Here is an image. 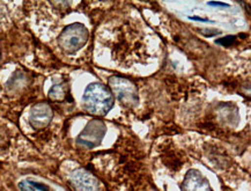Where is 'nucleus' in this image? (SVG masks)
Returning <instances> with one entry per match:
<instances>
[{"mask_svg": "<svg viewBox=\"0 0 251 191\" xmlns=\"http://www.w3.org/2000/svg\"><path fill=\"white\" fill-rule=\"evenodd\" d=\"M82 105L86 111L96 116H105L115 105L111 90L101 82H92L87 86L82 96Z\"/></svg>", "mask_w": 251, "mask_h": 191, "instance_id": "1", "label": "nucleus"}, {"mask_svg": "<svg viewBox=\"0 0 251 191\" xmlns=\"http://www.w3.org/2000/svg\"><path fill=\"white\" fill-rule=\"evenodd\" d=\"M109 89L111 90L114 98L125 108H136L139 103L138 88L130 79L120 76L109 78Z\"/></svg>", "mask_w": 251, "mask_h": 191, "instance_id": "2", "label": "nucleus"}, {"mask_svg": "<svg viewBox=\"0 0 251 191\" xmlns=\"http://www.w3.org/2000/svg\"><path fill=\"white\" fill-rule=\"evenodd\" d=\"M89 37L88 29L82 24L75 22V24L69 25L63 29L58 37V45L64 53L75 54L82 47H85Z\"/></svg>", "mask_w": 251, "mask_h": 191, "instance_id": "3", "label": "nucleus"}, {"mask_svg": "<svg viewBox=\"0 0 251 191\" xmlns=\"http://www.w3.org/2000/svg\"><path fill=\"white\" fill-rule=\"evenodd\" d=\"M105 134H107V125L104 124V122L94 118L87 123L85 129L80 132L78 138H76V145L80 147L92 150V148L98 147L101 144Z\"/></svg>", "mask_w": 251, "mask_h": 191, "instance_id": "4", "label": "nucleus"}, {"mask_svg": "<svg viewBox=\"0 0 251 191\" xmlns=\"http://www.w3.org/2000/svg\"><path fill=\"white\" fill-rule=\"evenodd\" d=\"M53 118V110L47 102H38L33 106L29 114V124L34 130H42L50 124Z\"/></svg>", "mask_w": 251, "mask_h": 191, "instance_id": "5", "label": "nucleus"}, {"mask_svg": "<svg viewBox=\"0 0 251 191\" xmlns=\"http://www.w3.org/2000/svg\"><path fill=\"white\" fill-rule=\"evenodd\" d=\"M70 182L75 191H99V181L85 168H78L72 171Z\"/></svg>", "mask_w": 251, "mask_h": 191, "instance_id": "6", "label": "nucleus"}, {"mask_svg": "<svg viewBox=\"0 0 251 191\" xmlns=\"http://www.w3.org/2000/svg\"><path fill=\"white\" fill-rule=\"evenodd\" d=\"M181 191H213L210 181L197 169H190L181 184Z\"/></svg>", "mask_w": 251, "mask_h": 191, "instance_id": "7", "label": "nucleus"}, {"mask_svg": "<svg viewBox=\"0 0 251 191\" xmlns=\"http://www.w3.org/2000/svg\"><path fill=\"white\" fill-rule=\"evenodd\" d=\"M27 83V77L25 73L17 72L12 76L7 82V89L9 92H17V90L24 88Z\"/></svg>", "mask_w": 251, "mask_h": 191, "instance_id": "8", "label": "nucleus"}, {"mask_svg": "<svg viewBox=\"0 0 251 191\" xmlns=\"http://www.w3.org/2000/svg\"><path fill=\"white\" fill-rule=\"evenodd\" d=\"M66 96V88L64 83L53 85L49 90V99L51 101H63Z\"/></svg>", "mask_w": 251, "mask_h": 191, "instance_id": "9", "label": "nucleus"}, {"mask_svg": "<svg viewBox=\"0 0 251 191\" xmlns=\"http://www.w3.org/2000/svg\"><path fill=\"white\" fill-rule=\"evenodd\" d=\"M19 189L20 191H35V190H40V191H50L49 188L42 183H37L35 181H30V180H25L21 181L19 183Z\"/></svg>", "mask_w": 251, "mask_h": 191, "instance_id": "10", "label": "nucleus"}, {"mask_svg": "<svg viewBox=\"0 0 251 191\" xmlns=\"http://www.w3.org/2000/svg\"><path fill=\"white\" fill-rule=\"evenodd\" d=\"M235 41H236V36H225L223 38H219L215 42H217V44H220L223 45V47H230V45H233L235 43Z\"/></svg>", "mask_w": 251, "mask_h": 191, "instance_id": "11", "label": "nucleus"}, {"mask_svg": "<svg viewBox=\"0 0 251 191\" xmlns=\"http://www.w3.org/2000/svg\"><path fill=\"white\" fill-rule=\"evenodd\" d=\"M208 5L210 6H221V7H228V4H225V2H219V1H212V2H208Z\"/></svg>", "mask_w": 251, "mask_h": 191, "instance_id": "12", "label": "nucleus"}, {"mask_svg": "<svg viewBox=\"0 0 251 191\" xmlns=\"http://www.w3.org/2000/svg\"><path fill=\"white\" fill-rule=\"evenodd\" d=\"M189 19H191V20H196V21H201V22H211L208 19H202V18H198V17H190Z\"/></svg>", "mask_w": 251, "mask_h": 191, "instance_id": "13", "label": "nucleus"}]
</instances>
